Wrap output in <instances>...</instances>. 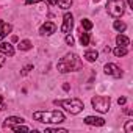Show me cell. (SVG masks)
Here are the masks:
<instances>
[{
  "label": "cell",
  "mask_w": 133,
  "mask_h": 133,
  "mask_svg": "<svg viewBox=\"0 0 133 133\" xmlns=\"http://www.w3.org/2000/svg\"><path fill=\"white\" fill-rule=\"evenodd\" d=\"M58 71L61 74H68V72H75L82 69V59L77 53H66L59 61H58Z\"/></svg>",
  "instance_id": "obj_1"
},
{
  "label": "cell",
  "mask_w": 133,
  "mask_h": 133,
  "mask_svg": "<svg viewBox=\"0 0 133 133\" xmlns=\"http://www.w3.org/2000/svg\"><path fill=\"white\" fill-rule=\"evenodd\" d=\"M33 119L42 124H61L64 121V114L58 110L53 111H35Z\"/></svg>",
  "instance_id": "obj_2"
},
{
  "label": "cell",
  "mask_w": 133,
  "mask_h": 133,
  "mask_svg": "<svg viewBox=\"0 0 133 133\" xmlns=\"http://www.w3.org/2000/svg\"><path fill=\"white\" fill-rule=\"evenodd\" d=\"M55 105L64 108L66 111H69L71 114H78L85 110V103L80 99H63V100H55Z\"/></svg>",
  "instance_id": "obj_3"
},
{
  "label": "cell",
  "mask_w": 133,
  "mask_h": 133,
  "mask_svg": "<svg viewBox=\"0 0 133 133\" xmlns=\"http://www.w3.org/2000/svg\"><path fill=\"white\" fill-rule=\"evenodd\" d=\"M107 11L113 17H121L125 13V3L124 0H108L107 2Z\"/></svg>",
  "instance_id": "obj_4"
},
{
  "label": "cell",
  "mask_w": 133,
  "mask_h": 133,
  "mask_svg": "<svg viewBox=\"0 0 133 133\" xmlns=\"http://www.w3.org/2000/svg\"><path fill=\"white\" fill-rule=\"evenodd\" d=\"M91 103H92V108L99 113H108L110 110V105H111V99L107 97V96H96L91 99Z\"/></svg>",
  "instance_id": "obj_5"
},
{
  "label": "cell",
  "mask_w": 133,
  "mask_h": 133,
  "mask_svg": "<svg viewBox=\"0 0 133 133\" xmlns=\"http://www.w3.org/2000/svg\"><path fill=\"white\" fill-rule=\"evenodd\" d=\"M72 27H74V16H72L71 13H66V14L63 16V24H61V31H63L64 35H68V33H71V30H72Z\"/></svg>",
  "instance_id": "obj_6"
},
{
  "label": "cell",
  "mask_w": 133,
  "mask_h": 133,
  "mask_svg": "<svg viewBox=\"0 0 133 133\" xmlns=\"http://www.w3.org/2000/svg\"><path fill=\"white\" fill-rule=\"evenodd\" d=\"M103 71H105L107 75H111V77H114V78H121V77H122V71H121V68H119V66H116V64H113V63L105 64Z\"/></svg>",
  "instance_id": "obj_7"
},
{
  "label": "cell",
  "mask_w": 133,
  "mask_h": 133,
  "mask_svg": "<svg viewBox=\"0 0 133 133\" xmlns=\"http://www.w3.org/2000/svg\"><path fill=\"white\" fill-rule=\"evenodd\" d=\"M55 31H56V25H55L53 22H45V24H42L41 28H39V33H41V35H45V36L53 35Z\"/></svg>",
  "instance_id": "obj_8"
},
{
  "label": "cell",
  "mask_w": 133,
  "mask_h": 133,
  "mask_svg": "<svg viewBox=\"0 0 133 133\" xmlns=\"http://www.w3.org/2000/svg\"><path fill=\"white\" fill-rule=\"evenodd\" d=\"M85 124H86V125L102 127V125H105V119H103V117H97V116H86V117H85Z\"/></svg>",
  "instance_id": "obj_9"
},
{
  "label": "cell",
  "mask_w": 133,
  "mask_h": 133,
  "mask_svg": "<svg viewBox=\"0 0 133 133\" xmlns=\"http://www.w3.org/2000/svg\"><path fill=\"white\" fill-rule=\"evenodd\" d=\"M13 30V25L10 22H0V41H3Z\"/></svg>",
  "instance_id": "obj_10"
},
{
  "label": "cell",
  "mask_w": 133,
  "mask_h": 133,
  "mask_svg": "<svg viewBox=\"0 0 133 133\" xmlns=\"http://www.w3.org/2000/svg\"><path fill=\"white\" fill-rule=\"evenodd\" d=\"M17 124H24V119H22V117H17V116H10V117L5 119L3 127H5V128H10V127H13V125H17Z\"/></svg>",
  "instance_id": "obj_11"
},
{
  "label": "cell",
  "mask_w": 133,
  "mask_h": 133,
  "mask_svg": "<svg viewBox=\"0 0 133 133\" xmlns=\"http://www.w3.org/2000/svg\"><path fill=\"white\" fill-rule=\"evenodd\" d=\"M0 52H2V55H5V56H13L14 55V47L10 42H2L0 44Z\"/></svg>",
  "instance_id": "obj_12"
},
{
  "label": "cell",
  "mask_w": 133,
  "mask_h": 133,
  "mask_svg": "<svg viewBox=\"0 0 133 133\" xmlns=\"http://www.w3.org/2000/svg\"><path fill=\"white\" fill-rule=\"evenodd\" d=\"M97 56H99V53H97L96 50H86V52H85V58H86V61H89V63H94V61L97 59Z\"/></svg>",
  "instance_id": "obj_13"
},
{
  "label": "cell",
  "mask_w": 133,
  "mask_h": 133,
  "mask_svg": "<svg viewBox=\"0 0 133 133\" xmlns=\"http://www.w3.org/2000/svg\"><path fill=\"white\" fill-rule=\"evenodd\" d=\"M127 52H128V49H127V47H124V45H117V47L113 50V53H114L117 58H121V56H125V55H127Z\"/></svg>",
  "instance_id": "obj_14"
},
{
  "label": "cell",
  "mask_w": 133,
  "mask_h": 133,
  "mask_svg": "<svg viewBox=\"0 0 133 133\" xmlns=\"http://www.w3.org/2000/svg\"><path fill=\"white\" fill-rule=\"evenodd\" d=\"M116 42H117V45L127 47V45L130 44V39H128L127 36H124V35H117V36H116Z\"/></svg>",
  "instance_id": "obj_15"
},
{
  "label": "cell",
  "mask_w": 133,
  "mask_h": 133,
  "mask_svg": "<svg viewBox=\"0 0 133 133\" xmlns=\"http://www.w3.org/2000/svg\"><path fill=\"white\" fill-rule=\"evenodd\" d=\"M55 2L61 10H68V8L72 6V0H55Z\"/></svg>",
  "instance_id": "obj_16"
},
{
  "label": "cell",
  "mask_w": 133,
  "mask_h": 133,
  "mask_svg": "<svg viewBox=\"0 0 133 133\" xmlns=\"http://www.w3.org/2000/svg\"><path fill=\"white\" fill-rule=\"evenodd\" d=\"M113 27H114V30H116V31H119V33L125 31V28H127V25H125V24H124L122 21H114Z\"/></svg>",
  "instance_id": "obj_17"
},
{
  "label": "cell",
  "mask_w": 133,
  "mask_h": 133,
  "mask_svg": "<svg viewBox=\"0 0 133 133\" xmlns=\"http://www.w3.org/2000/svg\"><path fill=\"white\" fill-rule=\"evenodd\" d=\"M19 50H22V52H25V50H30L31 49V42L28 41V39H24V41H21L19 42Z\"/></svg>",
  "instance_id": "obj_18"
},
{
  "label": "cell",
  "mask_w": 133,
  "mask_h": 133,
  "mask_svg": "<svg viewBox=\"0 0 133 133\" xmlns=\"http://www.w3.org/2000/svg\"><path fill=\"white\" fill-rule=\"evenodd\" d=\"M13 131H30V128L28 127H25V125H22V124H17V125H13V127H10Z\"/></svg>",
  "instance_id": "obj_19"
},
{
  "label": "cell",
  "mask_w": 133,
  "mask_h": 133,
  "mask_svg": "<svg viewBox=\"0 0 133 133\" xmlns=\"http://www.w3.org/2000/svg\"><path fill=\"white\" fill-rule=\"evenodd\" d=\"M82 27H83L86 31H89V30L92 28V22H91L89 19H82Z\"/></svg>",
  "instance_id": "obj_20"
},
{
  "label": "cell",
  "mask_w": 133,
  "mask_h": 133,
  "mask_svg": "<svg viewBox=\"0 0 133 133\" xmlns=\"http://www.w3.org/2000/svg\"><path fill=\"white\" fill-rule=\"evenodd\" d=\"M80 42H82V45H88L89 44V33H82L80 35Z\"/></svg>",
  "instance_id": "obj_21"
},
{
  "label": "cell",
  "mask_w": 133,
  "mask_h": 133,
  "mask_svg": "<svg viewBox=\"0 0 133 133\" xmlns=\"http://www.w3.org/2000/svg\"><path fill=\"white\" fill-rule=\"evenodd\" d=\"M124 130H125V133H133V121H127Z\"/></svg>",
  "instance_id": "obj_22"
},
{
  "label": "cell",
  "mask_w": 133,
  "mask_h": 133,
  "mask_svg": "<svg viewBox=\"0 0 133 133\" xmlns=\"http://www.w3.org/2000/svg\"><path fill=\"white\" fill-rule=\"evenodd\" d=\"M47 133H66L68 130L66 128H45Z\"/></svg>",
  "instance_id": "obj_23"
},
{
  "label": "cell",
  "mask_w": 133,
  "mask_h": 133,
  "mask_svg": "<svg viewBox=\"0 0 133 133\" xmlns=\"http://www.w3.org/2000/svg\"><path fill=\"white\" fill-rule=\"evenodd\" d=\"M31 69H33V64H27L25 68L22 69V72H21V74H22V75H27V74H28V72H30Z\"/></svg>",
  "instance_id": "obj_24"
},
{
  "label": "cell",
  "mask_w": 133,
  "mask_h": 133,
  "mask_svg": "<svg viewBox=\"0 0 133 133\" xmlns=\"http://www.w3.org/2000/svg\"><path fill=\"white\" fill-rule=\"evenodd\" d=\"M66 44L68 45H74V38H72V35H66Z\"/></svg>",
  "instance_id": "obj_25"
},
{
  "label": "cell",
  "mask_w": 133,
  "mask_h": 133,
  "mask_svg": "<svg viewBox=\"0 0 133 133\" xmlns=\"http://www.w3.org/2000/svg\"><path fill=\"white\" fill-rule=\"evenodd\" d=\"M5 108H6L5 99H3V96H0V110H5Z\"/></svg>",
  "instance_id": "obj_26"
},
{
  "label": "cell",
  "mask_w": 133,
  "mask_h": 133,
  "mask_svg": "<svg viewBox=\"0 0 133 133\" xmlns=\"http://www.w3.org/2000/svg\"><path fill=\"white\" fill-rule=\"evenodd\" d=\"M125 102H127L125 97H119V99H117V103H119V105H125Z\"/></svg>",
  "instance_id": "obj_27"
},
{
  "label": "cell",
  "mask_w": 133,
  "mask_h": 133,
  "mask_svg": "<svg viewBox=\"0 0 133 133\" xmlns=\"http://www.w3.org/2000/svg\"><path fill=\"white\" fill-rule=\"evenodd\" d=\"M5 64V55H0V68Z\"/></svg>",
  "instance_id": "obj_28"
},
{
  "label": "cell",
  "mask_w": 133,
  "mask_h": 133,
  "mask_svg": "<svg viewBox=\"0 0 133 133\" xmlns=\"http://www.w3.org/2000/svg\"><path fill=\"white\" fill-rule=\"evenodd\" d=\"M39 2V0H25V3L27 5H31V3H38Z\"/></svg>",
  "instance_id": "obj_29"
},
{
  "label": "cell",
  "mask_w": 133,
  "mask_h": 133,
  "mask_svg": "<svg viewBox=\"0 0 133 133\" xmlns=\"http://www.w3.org/2000/svg\"><path fill=\"white\" fill-rule=\"evenodd\" d=\"M127 3H128V8L133 10V0H127Z\"/></svg>",
  "instance_id": "obj_30"
},
{
  "label": "cell",
  "mask_w": 133,
  "mask_h": 133,
  "mask_svg": "<svg viewBox=\"0 0 133 133\" xmlns=\"http://www.w3.org/2000/svg\"><path fill=\"white\" fill-rule=\"evenodd\" d=\"M45 2H47L49 5H56V2H55V0H45Z\"/></svg>",
  "instance_id": "obj_31"
}]
</instances>
